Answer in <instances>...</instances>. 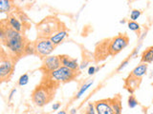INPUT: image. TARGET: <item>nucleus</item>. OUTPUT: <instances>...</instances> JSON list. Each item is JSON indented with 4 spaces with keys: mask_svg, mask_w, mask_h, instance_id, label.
Returning a JSON list of instances; mask_svg holds the SVG:
<instances>
[{
    "mask_svg": "<svg viewBox=\"0 0 153 114\" xmlns=\"http://www.w3.org/2000/svg\"><path fill=\"white\" fill-rule=\"evenodd\" d=\"M4 35H5L4 31L0 28V39H4Z\"/></svg>",
    "mask_w": 153,
    "mask_h": 114,
    "instance_id": "obj_29",
    "label": "nucleus"
},
{
    "mask_svg": "<svg viewBox=\"0 0 153 114\" xmlns=\"http://www.w3.org/2000/svg\"><path fill=\"white\" fill-rule=\"evenodd\" d=\"M153 62V47H149L143 52L141 63L145 64H150Z\"/></svg>",
    "mask_w": 153,
    "mask_h": 114,
    "instance_id": "obj_12",
    "label": "nucleus"
},
{
    "mask_svg": "<svg viewBox=\"0 0 153 114\" xmlns=\"http://www.w3.org/2000/svg\"><path fill=\"white\" fill-rule=\"evenodd\" d=\"M120 23H121V24H124V23H126V21H124V20H122Z\"/></svg>",
    "mask_w": 153,
    "mask_h": 114,
    "instance_id": "obj_32",
    "label": "nucleus"
},
{
    "mask_svg": "<svg viewBox=\"0 0 153 114\" xmlns=\"http://www.w3.org/2000/svg\"><path fill=\"white\" fill-rule=\"evenodd\" d=\"M76 71L66 68V66H61L60 68H59L57 69L52 71L51 78L54 81H56V82L67 83L73 80L76 77Z\"/></svg>",
    "mask_w": 153,
    "mask_h": 114,
    "instance_id": "obj_2",
    "label": "nucleus"
},
{
    "mask_svg": "<svg viewBox=\"0 0 153 114\" xmlns=\"http://www.w3.org/2000/svg\"><path fill=\"white\" fill-rule=\"evenodd\" d=\"M16 88H13V89H12V91L10 92V95H9V97H8V100L9 101H12V99L13 98V96H14V94L16 93Z\"/></svg>",
    "mask_w": 153,
    "mask_h": 114,
    "instance_id": "obj_26",
    "label": "nucleus"
},
{
    "mask_svg": "<svg viewBox=\"0 0 153 114\" xmlns=\"http://www.w3.org/2000/svg\"><path fill=\"white\" fill-rule=\"evenodd\" d=\"M13 69V65L11 61H5L0 65V79L7 78L9 75H11Z\"/></svg>",
    "mask_w": 153,
    "mask_h": 114,
    "instance_id": "obj_9",
    "label": "nucleus"
},
{
    "mask_svg": "<svg viewBox=\"0 0 153 114\" xmlns=\"http://www.w3.org/2000/svg\"><path fill=\"white\" fill-rule=\"evenodd\" d=\"M59 60H60L61 66H66V68H68L72 70L76 71L79 69V64L78 63V60L71 58L68 55H60Z\"/></svg>",
    "mask_w": 153,
    "mask_h": 114,
    "instance_id": "obj_8",
    "label": "nucleus"
},
{
    "mask_svg": "<svg viewBox=\"0 0 153 114\" xmlns=\"http://www.w3.org/2000/svg\"><path fill=\"white\" fill-rule=\"evenodd\" d=\"M60 107V103H54L52 106V109L53 110H59Z\"/></svg>",
    "mask_w": 153,
    "mask_h": 114,
    "instance_id": "obj_27",
    "label": "nucleus"
},
{
    "mask_svg": "<svg viewBox=\"0 0 153 114\" xmlns=\"http://www.w3.org/2000/svg\"><path fill=\"white\" fill-rule=\"evenodd\" d=\"M9 24H10V26H11L12 30L16 31L17 32L22 31V25H21L20 21H19L16 17H13V16L10 17V19H9Z\"/></svg>",
    "mask_w": 153,
    "mask_h": 114,
    "instance_id": "obj_14",
    "label": "nucleus"
},
{
    "mask_svg": "<svg viewBox=\"0 0 153 114\" xmlns=\"http://www.w3.org/2000/svg\"><path fill=\"white\" fill-rule=\"evenodd\" d=\"M127 27H128L129 30L132 31H140V25H139V24L137 22H135V21H129L127 23Z\"/></svg>",
    "mask_w": 153,
    "mask_h": 114,
    "instance_id": "obj_20",
    "label": "nucleus"
},
{
    "mask_svg": "<svg viewBox=\"0 0 153 114\" xmlns=\"http://www.w3.org/2000/svg\"><path fill=\"white\" fill-rule=\"evenodd\" d=\"M67 36H68V32H67L66 31H59V32L55 33L54 35H52L49 39L53 43V45L56 47L57 45H59L60 43L63 42Z\"/></svg>",
    "mask_w": 153,
    "mask_h": 114,
    "instance_id": "obj_10",
    "label": "nucleus"
},
{
    "mask_svg": "<svg viewBox=\"0 0 153 114\" xmlns=\"http://www.w3.org/2000/svg\"><path fill=\"white\" fill-rule=\"evenodd\" d=\"M147 69H148V65H147V64L141 63L140 65H138V66H136V68L132 70L131 76H133V77H135L136 79L141 78V77H143V76L146 73Z\"/></svg>",
    "mask_w": 153,
    "mask_h": 114,
    "instance_id": "obj_11",
    "label": "nucleus"
},
{
    "mask_svg": "<svg viewBox=\"0 0 153 114\" xmlns=\"http://www.w3.org/2000/svg\"><path fill=\"white\" fill-rule=\"evenodd\" d=\"M93 83H94V81H93V80H89L88 82L84 83L82 86H81L80 88L79 89L78 93H76V99H79L81 96H82V95L89 89V88L91 87V86L93 85Z\"/></svg>",
    "mask_w": 153,
    "mask_h": 114,
    "instance_id": "obj_16",
    "label": "nucleus"
},
{
    "mask_svg": "<svg viewBox=\"0 0 153 114\" xmlns=\"http://www.w3.org/2000/svg\"><path fill=\"white\" fill-rule=\"evenodd\" d=\"M43 66H44L48 71H50V72L60 68L61 63L59 60V56L50 55V56L45 57V58L43 59Z\"/></svg>",
    "mask_w": 153,
    "mask_h": 114,
    "instance_id": "obj_6",
    "label": "nucleus"
},
{
    "mask_svg": "<svg viewBox=\"0 0 153 114\" xmlns=\"http://www.w3.org/2000/svg\"><path fill=\"white\" fill-rule=\"evenodd\" d=\"M127 103H128V107L130 108H135L137 106H138V101L137 99L133 96V95H130V96L128 97V100H127Z\"/></svg>",
    "mask_w": 153,
    "mask_h": 114,
    "instance_id": "obj_21",
    "label": "nucleus"
},
{
    "mask_svg": "<svg viewBox=\"0 0 153 114\" xmlns=\"http://www.w3.org/2000/svg\"><path fill=\"white\" fill-rule=\"evenodd\" d=\"M109 101H110V104H111L114 114H123L121 100L119 98H112V99H109Z\"/></svg>",
    "mask_w": 153,
    "mask_h": 114,
    "instance_id": "obj_13",
    "label": "nucleus"
},
{
    "mask_svg": "<svg viewBox=\"0 0 153 114\" xmlns=\"http://www.w3.org/2000/svg\"><path fill=\"white\" fill-rule=\"evenodd\" d=\"M33 101L37 107H43L49 101V95L45 88H36L33 93Z\"/></svg>",
    "mask_w": 153,
    "mask_h": 114,
    "instance_id": "obj_5",
    "label": "nucleus"
},
{
    "mask_svg": "<svg viewBox=\"0 0 153 114\" xmlns=\"http://www.w3.org/2000/svg\"><path fill=\"white\" fill-rule=\"evenodd\" d=\"M88 64H89V62H88V61H82V63H81V64L79 65V69H85L86 66H88Z\"/></svg>",
    "mask_w": 153,
    "mask_h": 114,
    "instance_id": "obj_28",
    "label": "nucleus"
},
{
    "mask_svg": "<svg viewBox=\"0 0 153 114\" xmlns=\"http://www.w3.org/2000/svg\"><path fill=\"white\" fill-rule=\"evenodd\" d=\"M129 38L126 35L120 34L116 37H114L110 42L108 48V52L110 55H116L120 51H122L123 49H126L128 45Z\"/></svg>",
    "mask_w": 153,
    "mask_h": 114,
    "instance_id": "obj_3",
    "label": "nucleus"
},
{
    "mask_svg": "<svg viewBox=\"0 0 153 114\" xmlns=\"http://www.w3.org/2000/svg\"><path fill=\"white\" fill-rule=\"evenodd\" d=\"M97 114H114L109 99L100 100L94 103Z\"/></svg>",
    "mask_w": 153,
    "mask_h": 114,
    "instance_id": "obj_7",
    "label": "nucleus"
},
{
    "mask_svg": "<svg viewBox=\"0 0 153 114\" xmlns=\"http://www.w3.org/2000/svg\"><path fill=\"white\" fill-rule=\"evenodd\" d=\"M76 108H72L70 110V114H76Z\"/></svg>",
    "mask_w": 153,
    "mask_h": 114,
    "instance_id": "obj_30",
    "label": "nucleus"
},
{
    "mask_svg": "<svg viewBox=\"0 0 153 114\" xmlns=\"http://www.w3.org/2000/svg\"><path fill=\"white\" fill-rule=\"evenodd\" d=\"M56 114H67V112L65 111V110H60V111H59Z\"/></svg>",
    "mask_w": 153,
    "mask_h": 114,
    "instance_id": "obj_31",
    "label": "nucleus"
},
{
    "mask_svg": "<svg viewBox=\"0 0 153 114\" xmlns=\"http://www.w3.org/2000/svg\"><path fill=\"white\" fill-rule=\"evenodd\" d=\"M24 52L27 54V55H33L36 53V47L35 45H31V44H28L27 46H25V49H24Z\"/></svg>",
    "mask_w": 153,
    "mask_h": 114,
    "instance_id": "obj_18",
    "label": "nucleus"
},
{
    "mask_svg": "<svg viewBox=\"0 0 153 114\" xmlns=\"http://www.w3.org/2000/svg\"><path fill=\"white\" fill-rule=\"evenodd\" d=\"M99 69V68H96V66H89V69H88V75H93V74H95L96 72H97V70Z\"/></svg>",
    "mask_w": 153,
    "mask_h": 114,
    "instance_id": "obj_25",
    "label": "nucleus"
},
{
    "mask_svg": "<svg viewBox=\"0 0 153 114\" xmlns=\"http://www.w3.org/2000/svg\"><path fill=\"white\" fill-rule=\"evenodd\" d=\"M128 64H129V59H126L123 62H122V64L118 66V69H117V72H121L122 70H123L124 69L126 68V66H128Z\"/></svg>",
    "mask_w": 153,
    "mask_h": 114,
    "instance_id": "obj_23",
    "label": "nucleus"
},
{
    "mask_svg": "<svg viewBox=\"0 0 153 114\" xmlns=\"http://www.w3.org/2000/svg\"><path fill=\"white\" fill-rule=\"evenodd\" d=\"M29 80H30V77H29L28 73H24L23 75H21L18 79V85L20 87H24L29 83Z\"/></svg>",
    "mask_w": 153,
    "mask_h": 114,
    "instance_id": "obj_17",
    "label": "nucleus"
},
{
    "mask_svg": "<svg viewBox=\"0 0 153 114\" xmlns=\"http://www.w3.org/2000/svg\"><path fill=\"white\" fill-rule=\"evenodd\" d=\"M142 45H143V42L142 43L140 42L139 46L134 49V50L132 51V53H131V56H129V57H131V58H136V57L138 56V54H139V50H140V49L142 48Z\"/></svg>",
    "mask_w": 153,
    "mask_h": 114,
    "instance_id": "obj_24",
    "label": "nucleus"
},
{
    "mask_svg": "<svg viewBox=\"0 0 153 114\" xmlns=\"http://www.w3.org/2000/svg\"><path fill=\"white\" fill-rule=\"evenodd\" d=\"M13 4L9 0H0V13H8L11 12Z\"/></svg>",
    "mask_w": 153,
    "mask_h": 114,
    "instance_id": "obj_15",
    "label": "nucleus"
},
{
    "mask_svg": "<svg viewBox=\"0 0 153 114\" xmlns=\"http://www.w3.org/2000/svg\"><path fill=\"white\" fill-rule=\"evenodd\" d=\"M141 14H142L141 11H139V10H133L130 13V21L136 22V20H138V19L140 18Z\"/></svg>",
    "mask_w": 153,
    "mask_h": 114,
    "instance_id": "obj_22",
    "label": "nucleus"
},
{
    "mask_svg": "<svg viewBox=\"0 0 153 114\" xmlns=\"http://www.w3.org/2000/svg\"><path fill=\"white\" fill-rule=\"evenodd\" d=\"M4 41L7 48L16 54H21L25 49L24 37L20 32H17L12 28H7L4 31Z\"/></svg>",
    "mask_w": 153,
    "mask_h": 114,
    "instance_id": "obj_1",
    "label": "nucleus"
},
{
    "mask_svg": "<svg viewBox=\"0 0 153 114\" xmlns=\"http://www.w3.org/2000/svg\"><path fill=\"white\" fill-rule=\"evenodd\" d=\"M84 114H97L94 103H89L84 109Z\"/></svg>",
    "mask_w": 153,
    "mask_h": 114,
    "instance_id": "obj_19",
    "label": "nucleus"
},
{
    "mask_svg": "<svg viewBox=\"0 0 153 114\" xmlns=\"http://www.w3.org/2000/svg\"><path fill=\"white\" fill-rule=\"evenodd\" d=\"M36 51L40 56L47 57L50 56V54L55 50V46L53 45V43L50 41V39H41L36 42L35 44Z\"/></svg>",
    "mask_w": 153,
    "mask_h": 114,
    "instance_id": "obj_4",
    "label": "nucleus"
}]
</instances>
